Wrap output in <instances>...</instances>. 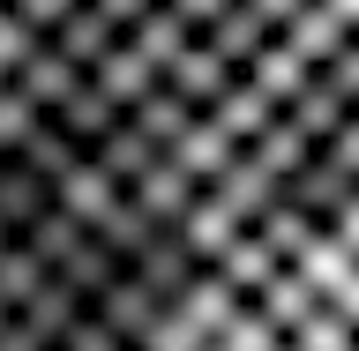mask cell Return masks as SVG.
I'll use <instances>...</instances> for the list:
<instances>
[{"instance_id":"277c9868","label":"cell","mask_w":359,"mask_h":351,"mask_svg":"<svg viewBox=\"0 0 359 351\" xmlns=\"http://www.w3.org/2000/svg\"><path fill=\"white\" fill-rule=\"evenodd\" d=\"M232 75H240V67L224 60V53H217L210 38H195V45H187V53H180L172 67H165V83H172V90H187L195 105H217L224 90H232Z\"/></svg>"},{"instance_id":"7a4b0ae2","label":"cell","mask_w":359,"mask_h":351,"mask_svg":"<svg viewBox=\"0 0 359 351\" xmlns=\"http://www.w3.org/2000/svg\"><path fill=\"white\" fill-rule=\"evenodd\" d=\"M277 30H285V22L269 15V0H224V15H217V22H202L195 38H210L232 67H247L269 38H277Z\"/></svg>"},{"instance_id":"9a60e30c","label":"cell","mask_w":359,"mask_h":351,"mask_svg":"<svg viewBox=\"0 0 359 351\" xmlns=\"http://www.w3.org/2000/svg\"><path fill=\"white\" fill-rule=\"evenodd\" d=\"M210 351H224V344H210Z\"/></svg>"},{"instance_id":"30bf717a","label":"cell","mask_w":359,"mask_h":351,"mask_svg":"<svg viewBox=\"0 0 359 351\" xmlns=\"http://www.w3.org/2000/svg\"><path fill=\"white\" fill-rule=\"evenodd\" d=\"M292 344H299V351H352V344H359V322L337 307V299H322V307L292 329Z\"/></svg>"},{"instance_id":"ba28073f","label":"cell","mask_w":359,"mask_h":351,"mask_svg":"<svg viewBox=\"0 0 359 351\" xmlns=\"http://www.w3.org/2000/svg\"><path fill=\"white\" fill-rule=\"evenodd\" d=\"M217 120H224L232 135H240V142H255V135H262L269 120H277V97H269V90H262V83H255V75L240 67V75H232V90L217 97Z\"/></svg>"},{"instance_id":"6da1fadb","label":"cell","mask_w":359,"mask_h":351,"mask_svg":"<svg viewBox=\"0 0 359 351\" xmlns=\"http://www.w3.org/2000/svg\"><path fill=\"white\" fill-rule=\"evenodd\" d=\"M352 187H359V179L344 172L337 157L307 150V165H299V172H285V187H277V195H285V202H299L314 224H337V217H344V202H352Z\"/></svg>"},{"instance_id":"5b68a950","label":"cell","mask_w":359,"mask_h":351,"mask_svg":"<svg viewBox=\"0 0 359 351\" xmlns=\"http://www.w3.org/2000/svg\"><path fill=\"white\" fill-rule=\"evenodd\" d=\"M45 38L60 45L67 60H83V67H97V53H105V45L120 38V22H112L105 8H97V0H75V8H67V15L53 22V30H45Z\"/></svg>"},{"instance_id":"52a82bcc","label":"cell","mask_w":359,"mask_h":351,"mask_svg":"<svg viewBox=\"0 0 359 351\" xmlns=\"http://www.w3.org/2000/svg\"><path fill=\"white\" fill-rule=\"evenodd\" d=\"M352 30H359V22L344 15L337 0H307V8H299V15L285 22V38L299 45L307 60H330V53H337V45H344V38H352Z\"/></svg>"},{"instance_id":"5bb4252c","label":"cell","mask_w":359,"mask_h":351,"mask_svg":"<svg viewBox=\"0 0 359 351\" xmlns=\"http://www.w3.org/2000/svg\"><path fill=\"white\" fill-rule=\"evenodd\" d=\"M97 8H105L112 22H135V15H142V8H150V0H97Z\"/></svg>"},{"instance_id":"7c38bea8","label":"cell","mask_w":359,"mask_h":351,"mask_svg":"<svg viewBox=\"0 0 359 351\" xmlns=\"http://www.w3.org/2000/svg\"><path fill=\"white\" fill-rule=\"evenodd\" d=\"M330 75L344 83V97H359V30H352V38H344V45L330 53Z\"/></svg>"},{"instance_id":"4fadbf2b","label":"cell","mask_w":359,"mask_h":351,"mask_svg":"<svg viewBox=\"0 0 359 351\" xmlns=\"http://www.w3.org/2000/svg\"><path fill=\"white\" fill-rule=\"evenodd\" d=\"M180 8H187V22H195V30H202V22H217V15H224V0H180Z\"/></svg>"},{"instance_id":"9c48e42d","label":"cell","mask_w":359,"mask_h":351,"mask_svg":"<svg viewBox=\"0 0 359 351\" xmlns=\"http://www.w3.org/2000/svg\"><path fill=\"white\" fill-rule=\"evenodd\" d=\"M247 150L262 157L269 172L285 179V172H299V165H307V150H314V135L299 128V120H292V105H277V120H269L262 135H255V142H247Z\"/></svg>"},{"instance_id":"8fae6325","label":"cell","mask_w":359,"mask_h":351,"mask_svg":"<svg viewBox=\"0 0 359 351\" xmlns=\"http://www.w3.org/2000/svg\"><path fill=\"white\" fill-rule=\"evenodd\" d=\"M314 150H322V157H337V165L359 179V97H352V112H344L330 135H314Z\"/></svg>"},{"instance_id":"8992f818","label":"cell","mask_w":359,"mask_h":351,"mask_svg":"<svg viewBox=\"0 0 359 351\" xmlns=\"http://www.w3.org/2000/svg\"><path fill=\"white\" fill-rule=\"evenodd\" d=\"M247 75H255V83H262L269 97H277V105H292V97H299V90H307L314 60H307V53H299V45H292V38H285V30H277V38H269L262 53H255V60H247Z\"/></svg>"},{"instance_id":"3957f363","label":"cell","mask_w":359,"mask_h":351,"mask_svg":"<svg viewBox=\"0 0 359 351\" xmlns=\"http://www.w3.org/2000/svg\"><path fill=\"white\" fill-rule=\"evenodd\" d=\"M240 150H247V142H240V135H232V128L217 120V105H202L195 120L180 128V142H172V157H180V165H187L195 179H217V172H232V157H240Z\"/></svg>"}]
</instances>
